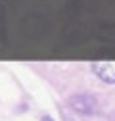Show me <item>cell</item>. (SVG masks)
<instances>
[{
  "label": "cell",
  "mask_w": 115,
  "mask_h": 121,
  "mask_svg": "<svg viewBox=\"0 0 115 121\" xmlns=\"http://www.w3.org/2000/svg\"><path fill=\"white\" fill-rule=\"evenodd\" d=\"M71 108H73L77 113H81V115H88V113H94L96 102L88 94H79V96L71 98Z\"/></svg>",
  "instance_id": "6da1fadb"
},
{
  "label": "cell",
  "mask_w": 115,
  "mask_h": 121,
  "mask_svg": "<svg viewBox=\"0 0 115 121\" xmlns=\"http://www.w3.org/2000/svg\"><path fill=\"white\" fill-rule=\"evenodd\" d=\"M42 119H44V121H52V119H50L48 115H44V117H42Z\"/></svg>",
  "instance_id": "3957f363"
},
{
  "label": "cell",
  "mask_w": 115,
  "mask_h": 121,
  "mask_svg": "<svg viewBox=\"0 0 115 121\" xmlns=\"http://www.w3.org/2000/svg\"><path fill=\"white\" fill-rule=\"evenodd\" d=\"M92 71L107 85H115V62H94Z\"/></svg>",
  "instance_id": "7a4b0ae2"
}]
</instances>
